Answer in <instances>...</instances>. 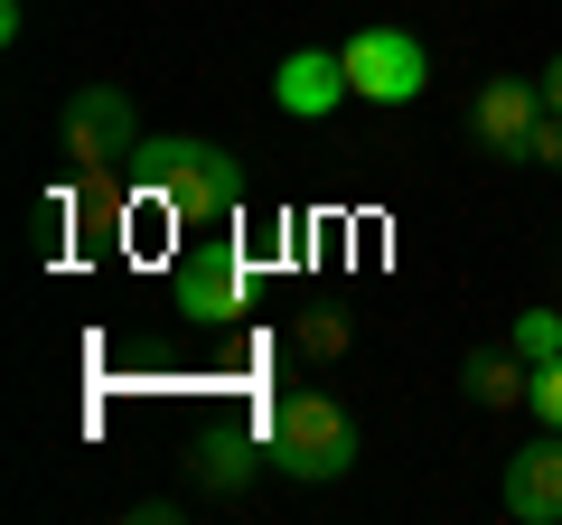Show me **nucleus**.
<instances>
[{
  "instance_id": "nucleus-7",
  "label": "nucleus",
  "mask_w": 562,
  "mask_h": 525,
  "mask_svg": "<svg viewBox=\"0 0 562 525\" xmlns=\"http://www.w3.org/2000/svg\"><path fill=\"white\" fill-rule=\"evenodd\" d=\"M347 94H357V85H347V57H338V47H291L281 76H272V103H281L291 122H328Z\"/></svg>"
},
{
  "instance_id": "nucleus-15",
  "label": "nucleus",
  "mask_w": 562,
  "mask_h": 525,
  "mask_svg": "<svg viewBox=\"0 0 562 525\" xmlns=\"http://www.w3.org/2000/svg\"><path fill=\"white\" fill-rule=\"evenodd\" d=\"M525 160L535 169H562V113L543 103V122H535V142H525Z\"/></svg>"
},
{
  "instance_id": "nucleus-2",
  "label": "nucleus",
  "mask_w": 562,
  "mask_h": 525,
  "mask_svg": "<svg viewBox=\"0 0 562 525\" xmlns=\"http://www.w3.org/2000/svg\"><path fill=\"white\" fill-rule=\"evenodd\" d=\"M262 442H272V469L301 488H328L357 469V413L328 394V384H301V394H281L272 423H262Z\"/></svg>"
},
{
  "instance_id": "nucleus-8",
  "label": "nucleus",
  "mask_w": 562,
  "mask_h": 525,
  "mask_svg": "<svg viewBox=\"0 0 562 525\" xmlns=\"http://www.w3.org/2000/svg\"><path fill=\"white\" fill-rule=\"evenodd\" d=\"M506 516L516 525H562V432L506 450Z\"/></svg>"
},
{
  "instance_id": "nucleus-6",
  "label": "nucleus",
  "mask_w": 562,
  "mask_h": 525,
  "mask_svg": "<svg viewBox=\"0 0 562 525\" xmlns=\"http://www.w3.org/2000/svg\"><path fill=\"white\" fill-rule=\"evenodd\" d=\"M535 122H543V85L535 76H487L479 94H469V142H479L487 160H525Z\"/></svg>"
},
{
  "instance_id": "nucleus-14",
  "label": "nucleus",
  "mask_w": 562,
  "mask_h": 525,
  "mask_svg": "<svg viewBox=\"0 0 562 525\" xmlns=\"http://www.w3.org/2000/svg\"><path fill=\"white\" fill-rule=\"evenodd\" d=\"M66 225H76V198H38V254H66Z\"/></svg>"
},
{
  "instance_id": "nucleus-5",
  "label": "nucleus",
  "mask_w": 562,
  "mask_h": 525,
  "mask_svg": "<svg viewBox=\"0 0 562 525\" xmlns=\"http://www.w3.org/2000/svg\"><path fill=\"white\" fill-rule=\"evenodd\" d=\"M338 57H347V85H357L366 103H413L422 85H431V57H422L413 29H357Z\"/></svg>"
},
{
  "instance_id": "nucleus-1",
  "label": "nucleus",
  "mask_w": 562,
  "mask_h": 525,
  "mask_svg": "<svg viewBox=\"0 0 562 525\" xmlns=\"http://www.w3.org/2000/svg\"><path fill=\"white\" fill-rule=\"evenodd\" d=\"M132 188H150L169 225H225L244 206V160L216 142H188V132H160L132 150Z\"/></svg>"
},
{
  "instance_id": "nucleus-13",
  "label": "nucleus",
  "mask_w": 562,
  "mask_h": 525,
  "mask_svg": "<svg viewBox=\"0 0 562 525\" xmlns=\"http://www.w3.org/2000/svg\"><path fill=\"white\" fill-rule=\"evenodd\" d=\"M525 404H535V423H543V432H562V357H553V366H535V394H525Z\"/></svg>"
},
{
  "instance_id": "nucleus-11",
  "label": "nucleus",
  "mask_w": 562,
  "mask_h": 525,
  "mask_svg": "<svg viewBox=\"0 0 562 525\" xmlns=\"http://www.w3.org/2000/svg\"><path fill=\"white\" fill-rule=\"evenodd\" d=\"M347 338H357V328H347V310H301V328H291V347H301L310 366L347 357Z\"/></svg>"
},
{
  "instance_id": "nucleus-16",
  "label": "nucleus",
  "mask_w": 562,
  "mask_h": 525,
  "mask_svg": "<svg viewBox=\"0 0 562 525\" xmlns=\"http://www.w3.org/2000/svg\"><path fill=\"white\" fill-rule=\"evenodd\" d=\"M535 85H543V103H553V113H562V47H553V57H543V76H535Z\"/></svg>"
},
{
  "instance_id": "nucleus-10",
  "label": "nucleus",
  "mask_w": 562,
  "mask_h": 525,
  "mask_svg": "<svg viewBox=\"0 0 562 525\" xmlns=\"http://www.w3.org/2000/svg\"><path fill=\"white\" fill-rule=\"evenodd\" d=\"M460 394H469L479 413H506V404L535 394V366H525L516 347H469V357H460Z\"/></svg>"
},
{
  "instance_id": "nucleus-12",
  "label": "nucleus",
  "mask_w": 562,
  "mask_h": 525,
  "mask_svg": "<svg viewBox=\"0 0 562 525\" xmlns=\"http://www.w3.org/2000/svg\"><path fill=\"white\" fill-rule=\"evenodd\" d=\"M506 347H516L525 366H553L562 357V310H525V320L506 328Z\"/></svg>"
},
{
  "instance_id": "nucleus-9",
  "label": "nucleus",
  "mask_w": 562,
  "mask_h": 525,
  "mask_svg": "<svg viewBox=\"0 0 562 525\" xmlns=\"http://www.w3.org/2000/svg\"><path fill=\"white\" fill-rule=\"evenodd\" d=\"M262 460H272V442H244V432H225V423L216 432H188V450H179V469L206 488V498H244Z\"/></svg>"
},
{
  "instance_id": "nucleus-3",
  "label": "nucleus",
  "mask_w": 562,
  "mask_h": 525,
  "mask_svg": "<svg viewBox=\"0 0 562 525\" xmlns=\"http://www.w3.org/2000/svg\"><path fill=\"white\" fill-rule=\"evenodd\" d=\"M150 142L132 113V94L122 85H76L66 94V160L85 169V179H103V169H132V150Z\"/></svg>"
},
{
  "instance_id": "nucleus-4",
  "label": "nucleus",
  "mask_w": 562,
  "mask_h": 525,
  "mask_svg": "<svg viewBox=\"0 0 562 525\" xmlns=\"http://www.w3.org/2000/svg\"><path fill=\"white\" fill-rule=\"evenodd\" d=\"M169 310H179L188 328L244 320V254L235 244H188V254L169 262Z\"/></svg>"
}]
</instances>
